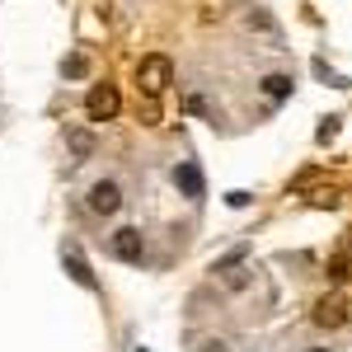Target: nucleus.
Listing matches in <instances>:
<instances>
[{
	"label": "nucleus",
	"instance_id": "nucleus-1",
	"mask_svg": "<svg viewBox=\"0 0 352 352\" xmlns=\"http://www.w3.org/2000/svg\"><path fill=\"white\" fill-rule=\"evenodd\" d=\"M136 80H141V89L151 94V99H160L164 89H169V80H174V66H169V56H146L141 66H136Z\"/></svg>",
	"mask_w": 352,
	"mask_h": 352
},
{
	"label": "nucleus",
	"instance_id": "nucleus-2",
	"mask_svg": "<svg viewBox=\"0 0 352 352\" xmlns=\"http://www.w3.org/2000/svg\"><path fill=\"white\" fill-rule=\"evenodd\" d=\"M118 109H122V99H118V89H113V85H94V89H89V99H85L89 122H109V118H118Z\"/></svg>",
	"mask_w": 352,
	"mask_h": 352
},
{
	"label": "nucleus",
	"instance_id": "nucleus-3",
	"mask_svg": "<svg viewBox=\"0 0 352 352\" xmlns=\"http://www.w3.org/2000/svg\"><path fill=\"white\" fill-rule=\"evenodd\" d=\"M122 207V188L113 184V179H99L94 188H89V212H99V217H113Z\"/></svg>",
	"mask_w": 352,
	"mask_h": 352
},
{
	"label": "nucleus",
	"instance_id": "nucleus-4",
	"mask_svg": "<svg viewBox=\"0 0 352 352\" xmlns=\"http://www.w3.org/2000/svg\"><path fill=\"white\" fill-rule=\"evenodd\" d=\"M320 329H343L348 324V300L343 296H324V300H315V315H310Z\"/></svg>",
	"mask_w": 352,
	"mask_h": 352
},
{
	"label": "nucleus",
	"instance_id": "nucleus-5",
	"mask_svg": "<svg viewBox=\"0 0 352 352\" xmlns=\"http://www.w3.org/2000/svg\"><path fill=\"white\" fill-rule=\"evenodd\" d=\"M174 184H179V192H184L188 202H202V197H207V179H202V169L192 160H184L174 169Z\"/></svg>",
	"mask_w": 352,
	"mask_h": 352
},
{
	"label": "nucleus",
	"instance_id": "nucleus-6",
	"mask_svg": "<svg viewBox=\"0 0 352 352\" xmlns=\"http://www.w3.org/2000/svg\"><path fill=\"white\" fill-rule=\"evenodd\" d=\"M109 249H113V258H122V263H141V254H146V240H141V230H118L109 240Z\"/></svg>",
	"mask_w": 352,
	"mask_h": 352
},
{
	"label": "nucleus",
	"instance_id": "nucleus-7",
	"mask_svg": "<svg viewBox=\"0 0 352 352\" xmlns=\"http://www.w3.org/2000/svg\"><path fill=\"white\" fill-rule=\"evenodd\" d=\"M61 263H66V272H71V282H80L85 292H94V287H99V282H94V272H89V263L80 258V249H76V244H66V249H61Z\"/></svg>",
	"mask_w": 352,
	"mask_h": 352
},
{
	"label": "nucleus",
	"instance_id": "nucleus-8",
	"mask_svg": "<svg viewBox=\"0 0 352 352\" xmlns=\"http://www.w3.org/2000/svg\"><path fill=\"white\" fill-rule=\"evenodd\" d=\"M329 277H333V282H348L352 277V249H338V254H333V258H329Z\"/></svg>",
	"mask_w": 352,
	"mask_h": 352
},
{
	"label": "nucleus",
	"instance_id": "nucleus-9",
	"mask_svg": "<svg viewBox=\"0 0 352 352\" xmlns=\"http://www.w3.org/2000/svg\"><path fill=\"white\" fill-rule=\"evenodd\" d=\"M249 28H258V33H263V38L272 43V47H282V33H277V24H272L263 10H254V14H249Z\"/></svg>",
	"mask_w": 352,
	"mask_h": 352
},
{
	"label": "nucleus",
	"instance_id": "nucleus-10",
	"mask_svg": "<svg viewBox=\"0 0 352 352\" xmlns=\"http://www.w3.org/2000/svg\"><path fill=\"white\" fill-rule=\"evenodd\" d=\"M66 146H71L76 160H89V155H94V136H89V132H71V136H66Z\"/></svg>",
	"mask_w": 352,
	"mask_h": 352
},
{
	"label": "nucleus",
	"instance_id": "nucleus-11",
	"mask_svg": "<svg viewBox=\"0 0 352 352\" xmlns=\"http://www.w3.org/2000/svg\"><path fill=\"white\" fill-rule=\"evenodd\" d=\"M292 89H296L292 76H268V80H263V94H268V99H287Z\"/></svg>",
	"mask_w": 352,
	"mask_h": 352
},
{
	"label": "nucleus",
	"instance_id": "nucleus-12",
	"mask_svg": "<svg viewBox=\"0 0 352 352\" xmlns=\"http://www.w3.org/2000/svg\"><path fill=\"white\" fill-rule=\"evenodd\" d=\"M244 258H249V244H240V249H230V254H226V258H221V263H217L212 272H230V268H240Z\"/></svg>",
	"mask_w": 352,
	"mask_h": 352
},
{
	"label": "nucleus",
	"instance_id": "nucleus-13",
	"mask_svg": "<svg viewBox=\"0 0 352 352\" xmlns=\"http://www.w3.org/2000/svg\"><path fill=\"white\" fill-rule=\"evenodd\" d=\"M61 71H66L71 80H80V76H89V61H85V56H66V66H61Z\"/></svg>",
	"mask_w": 352,
	"mask_h": 352
},
{
	"label": "nucleus",
	"instance_id": "nucleus-14",
	"mask_svg": "<svg viewBox=\"0 0 352 352\" xmlns=\"http://www.w3.org/2000/svg\"><path fill=\"white\" fill-rule=\"evenodd\" d=\"M226 287H230V292H244V287H249V268H230Z\"/></svg>",
	"mask_w": 352,
	"mask_h": 352
},
{
	"label": "nucleus",
	"instance_id": "nucleus-15",
	"mask_svg": "<svg viewBox=\"0 0 352 352\" xmlns=\"http://www.w3.org/2000/svg\"><path fill=\"white\" fill-rule=\"evenodd\" d=\"M310 202H315V207H338V192H333V188H320V192H310Z\"/></svg>",
	"mask_w": 352,
	"mask_h": 352
},
{
	"label": "nucleus",
	"instance_id": "nucleus-16",
	"mask_svg": "<svg viewBox=\"0 0 352 352\" xmlns=\"http://www.w3.org/2000/svg\"><path fill=\"white\" fill-rule=\"evenodd\" d=\"M192 352H230V348H226L221 338H202V343H197V348H192Z\"/></svg>",
	"mask_w": 352,
	"mask_h": 352
},
{
	"label": "nucleus",
	"instance_id": "nucleus-17",
	"mask_svg": "<svg viewBox=\"0 0 352 352\" xmlns=\"http://www.w3.org/2000/svg\"><path fill=\"white\" fill-rule=\"evenodd\" d=\"M226 202H230V207H249V192L235 188V192H226Z\"/></svg>",
	"mask_w": 352,
	"mask_h": 352
}]
</instances>
